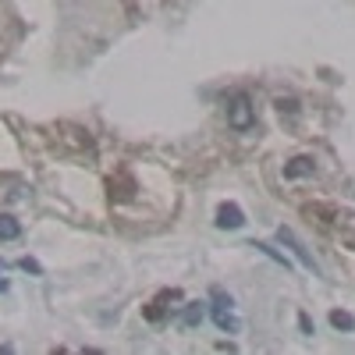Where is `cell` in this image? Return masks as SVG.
<instances>
[{
	"mask_svg": "<svg viewBox=\"0 0 355 355\" xmlns=\"http://www.w3.org/2000/svg\"><path fill=\"white\" fill-rule=\"evenodd\" d=\"M245 224V214L239 210V206H234V202H224L220 206V210H217V227H242Z\"/></svg>",
	"mask_w": 355,
	"mask_h": 355,
	"instance_id": "cell-4",
	"label": "cell"
},
{
	"mask_svg": "<svg viewBox=\"0 0 355 355\" xmlns=\"http://www.w3.org/2000/svg\"><path fill=\"white\" fill-rule=\"evenodd\" d=\"M331 323H334L338 331H355V316H352V313H341V309L331 313Z\"/></svg>",
	"mask_w": 355,
	"mask_h": 355,
	"instance_id": "cell-6",
	"label": "cell"
},
{
	"mask_svg": "<svg viewBox=\"0 0 355 355\" xmlns=\"http://www.w3.org/2000/svg\"><path fill=\"white\" fill-rule=\"evenodd\" d=\"M210 316L217 323V331H224V334H239L242 331V320H239V313H234L231 295H224L220 288L210 291Z\"/></svg>",
	"mask_w": 355,
	"mask_h": 355,
	"instance_id": "cell-1",
	"label": "cell"
},
{
	"mask_svg": "<svg viewBox=\"0 0 355 355\" xmlns=\"http://www.w3.org/2000/svg\"><path fill=\"white\" fill-rule=\"evenodd\" d=\"M252 121H256V117H252V103H249V96L239 93V96L231 100V107H227V125L245 132V128H252Z\"/></svg>",
	"mask_w": 355,
	"mask_h": 355,
	"instance_id": "cell-2",
	"label": "cell"
},
{
	"mask_svg": "<svg viewBox=\"0 0 355 355\" xmlns=\"http://www.w3.org/2000/svg\"><path fill=\"white\" fill-rule=\"evenodd\" d=\"M291 164H295V167H288V178H295V174H306V171H313V167H309L313 160H306V157H299V160H291Z\"/></svg>",
	"mask_w": 355,
	"mask_h": 355,
	"instance_id": "cell-8",
	"label": "cell"
},
{
	"mask_svg": "<svg viewBox=\"0 0 355 355\" xmlns=\"http://www.w3.org/2000/svg\"><path fill=\"white\" fill-rule=\"evenodd\" d=\"M21 239V224L11 214H0V242H15Z\"/></svg>",
	"mask_w": 355,
	"mask_h": 355,
	"instance_id": "cell-5",
	"label": "cell"
},
{
	"mask_svg": "<svg viewBox=\"0 0 355 355\" xmlns=\"http://www.w3.org/2000/svg\"><path fill=\"white\" fill-rule=\"evenodd\" d=\"M277 239H281V245H288V249L295 252V259H299L302 266H309V270H320V266H316V259L306 252V245H302L299 239H295V234H291L288 227H281V231H277Z\"/></svg>",
	"mask_w": 355,
	"mask_h": 355,
	"instance_id": "cell-3",
	"label": "cell"
},
{
	"mask_svg": "<svg viewBox=\"0 0 355 355\" xmlns=\"http://www.w3.org/2000/svg\"><path fill=\"white\" fill-rule=\"evenodd\" d=\"M202 320V309H199V302H192L185 313H182V323H189V327H192V323H199Z\"/></svg>",
	"mask_w": 355,
	"mask_h": 355,
	"instance_id": "cell-7",
	"label": "cell"
}]
</instances>
